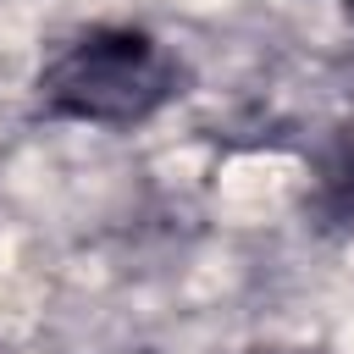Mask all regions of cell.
Wrapping results in <instances>:
<instances>
[{
  "label": "cell",
  "instance_id": "6da1fadb",
  "mask_svg": "<svg viewBox=\"0 0 354 354\" xmlns=\"http://www.w3.org/2000/svg\"><path fill=\"white\" fill-rule=\"evenodd\" d=\"M183 94V61L138 22H94L72 33L33 77V105L50 122L138 127Z\"/></svg>",
  "mask_w": 354,
  "mask_h": 354
},
{
  "label": "cell",
  "instance_id": "7a4b0ae2",
  "mask_svg": "<svg viewBox=\"0 0 354 354\" xmlns=\"http://www.w3.org/2000/svg\"><path fill=\"white\" fill-rule=\"evenodd\" d=\"M321 210L337 221V227H354V144H343L326 166H321Z\"/></svg>",
  "mask_w": 354,
  "mask_h": 354
}]
</instances>
